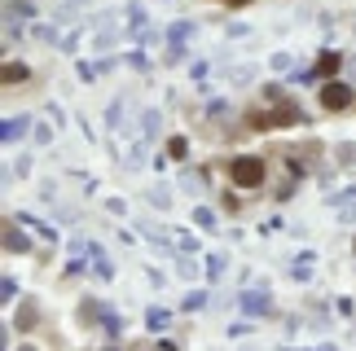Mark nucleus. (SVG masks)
<instances>
[{
	"label": "nucleus",
	"mask_w": 356,
	"mask_h": 351,
	"mask_svg": "<svg viewBox=\"0 0 356 351\" xmlns=\"http://www.w3.org/2000/svg\"><path fill=\"white\" fill-rule=\"evenodd\" d=\"M229 176H233V185H242V189H259L268 180V167H264V159H255V154H237L229 163Z\"/></svg>",
	"instance_id": "obj_1"
},
{
	"label": "nucleus",
	"mask_w": 356,
	"mask_h": 351,
	"mask_svg": "<svg viewBox=\"0 0 356 351\" xmlns=\"http://www.w3.org/2000/svg\"><path fill=\"white\" fill-rule=\"evenodd\" d=\"M322 106H326V110H348V106H352V88H348V83H326V88H322Z\"/></svg>",
	"instance_id": "obj_2"
},
{
	"label": "nucleus",
	"mask_w": 356,
	"mask_h": 351,
	"mask_svg": "<svg viewBox=\"0 0 356 351\" xmlns=\"http://www.w3.org/2000/svg\"><path fill=\"white\" fill-rule=\"evenodd\" d=\"M35 317H40L35 299H22V303H18V312H14V325H18V330H31V325H35Z\"/></svg>",
	"instance_id": "obj_3"
},
{
	"label": "nucleus",
	"mask_w": 356,
	"mask_h": 351,
	"mask_svg": "<svg viewBox=\"0 0 356 351\" xmlns=\"http://www.w3.org/2000/svg\"><path fill=\"white\" fill-rule=\"evenodd\" d=\"M5 250H14V255H22V250H27V237H22L14 224H5Z\"/></svg>",
	"instance_id": "obj_4"
},
{
	"label": "nucleus",
	"mask_w": 356,
	"mask_h": 351,
	"mask_svg": "<svg viewBox=\"0 0 356 351\" xmlns=\"http://www.w3.org/2000/svg\"><path fill=\"white\" fill-rule=\"evenodd\" d=\"M27 75H31V70L22 66V62H5V83H9V88H14V83H22Z\"/></svg>",
	"instance_id": "obj_5"
},
{
	"label": "nucleus",
	"mask_w": 356,
	"mask_h": 351,
	"mask_svg": "<svg viewBox=\"0 0 356 351\" xmlns=\"http://www.w3.org/2000/svg\"><path fill=\"white\" fill-rule=\"evenodd\" d=\"M168 321H172V317H168L163 308H150V312H146V325H150L154 334H159V330H168Z\"/></svg>",
	"instance_id": "obj_6"
},
{
	"label": "nucleus",
	"mask_w": 356,
	"mask_h": 351,
	"mask_svg": "<svg viewBox=\"0 0 356 351\" xmlns=\"http://www.w3.org/2000/svg\"><path fill=\"white\" fill-rule=\"evenodd\" d=\"M0 132H5V141H9V145H14L22 132H27V119H5V128H0Z\"/></svg>",
	"instance_id": "obj_7"
},
{
	"label": "nucleus",
	"mask_w": 356,
	"mask_h": 351,
	"mask_svg": "<svg viewBox=\"0 0 356 351\" xmlns=\"http://www.w3.org/2000/svg\"><path fill=\"white\" fill-rule=\"evenodd\" d=\"M343 66L339 53H322V62H317V75H335V70Z\"/></svg>",
	"instance_id": "obj_8"
},
{
	"label": "nucleus",
	"mask_w": 356,
	"mask_h": 351,
	"mask_svg": "<svg viewBox=\"0 0 356 351\" xmlns=\"http://www.w3.org/2000/svg\"><path fill=\"white\" fill-rule=\"evenodd\" d=\"M242 308L246 312H268V294H259V290L255 294H242Z\"/></svg>",
	"instance_id": "obj_9"
},
{
	"label": "nucleus",
	"mask_w": 356,
	"mask_h": 351,
	"mask_svg": "<svg viewBox=\"0 0 356 351\" xmlns=\"http://www.w3.org/2000/svg\"><path fill=\"white\" fill-rule=\"evenodd\" d=\"M146 198H150V202H154V207H159V211H163V207H168V202H172V189H163V185H154V189L146 193Z\"/></svg>",
	"instance_id": "obj_10"
},
{
	"label": "nucleus",
	"mask_w": 356,
	"mask_h": 351,
	"mask_svg": "<svg viewBox=\"0 0 356 351\" xmlns=\"http://www.w3.org/2000/svg\"><path fill=\"white\" fill-rule=\"evenodd\" d=\"M185 35H194V22H176V27L168 31V40L172 44H185Z\"/></svg>",
	"instance_id": "obj_11"
},
{
	"label": "nucleus",
	"mask_w": 356,
	"mask_h": 351,
	"mask_svg": "<svg viewBox=\"0 0 356 351\" xmlns=\"http://www.w3.org/2000/svg\"><path fill=\"white\" fill-rule=\"evenodd\" d=\"M14 14L31 18V14H35V5H31V0H9V18H14Z\"/></svg>",
	"instance_id": "obj_12"
},
{
	"label": "nucleus",
	"mask_w": 356,
	"mask_h": 351,
	"mask_svg": "<svg viewBox=\"0 0 356 351\" xmlns=\"http://www.w3.org/2000/svg\"><path fill=\"white\" fill-rule=\"evenodd\" d=\"M31 35H35L40 44H53V40H57V27H44V22H40V27H31Z\"/></svg>",
	"instance_id": "obj_13"
},
{
	"label": "nucleus",
	"mask_w": 356,
	"mask_h": 351,
	"mask_svg": "<svg viewBox=\"0 0 356 351\" xmlns=\"http://www.w3.org/2000/svg\"><path fill=\"white\" fill-rule=\"evenodd\" d=\"M168 154H172V159H185V154H189V141H185V137L168 141Z\"/></svg>",
	"instance_id": "obj_14"
},
{
	"label": "nucleus",
	"mask_w": 356,
	"mask_h": 351,
	"mask_svg": "<svg viewBox=\"0 0 356 351\" xmlns=\"http://www.w3.org/2000/svg\"><path fill=\"white\" fill-rule=\"evenodd\" d=\"M251 75H255V66H237L229 79H233V83H251Z\"/></svg>",
	"instance_id": "obj_15"
},
{
	"label": "nucleus",
	"mask_w": 356,
	"mask_h": 351,
	"mask_svg": "<svg viewBox=\"0 0 356 351\" xmlns=\"http://www.w3.org/2000/svg\"><path fill=\"white\" fill-rule=\"evenodd\" d=\"M194 220H198V224H203V228H216V215H211L207 207H198V211H194Z\"/></svg>",
	"instance_id": "obj_16"
},
{
	"label": "nucleus",
	"mask_w": 356,
	"mask_h": 351,
	"mask_svg": "<svg viewBox=\"0 0 356 351\" xmlns=\"http://www.w3.org/2000/svg\"><path fill=\"white\" fill-rule=\"evenodd\" d=\"M141 123H146V132H159V123H163V114H159V110H146V119H141Z\"/></svg>",
	"instance_id": "obj_17"
},
{
	"label": "nucleus",
	"mask_w": 356,
	"mask_h": 351,
	"mask_svg": "<svg viewBox=\"0 0 356 351\" xmlns=\"http://www.w3.org/2000/svg\"><path fill=\"white\" fill-rule=\"evenodd\" d=\"M14 290H18V281H14V277H5V281H0V299L9 303V299H14Z\"/></svg>",
	"instance_id": "obj_18"
},
{
	"label": "nucleus",
	"mask_w": 356,
	"mask_h": 351,
	"mask_svg": "<svg viewBox=\"0 0 356 351\" xmlns=\"http://www.w3.org/2000/svg\"><path fill=\"white\" fill-rule=\"evenodd\" d=\"M119 110H123V101H110V110H106V123L119 128Z\"/></svg>",
	"instance_id": "obj_19"
},
{
	"label": "nucleus",
	"mask_w": 356,
	"mask_h": 351,
	"mask_svg": "<svg viewBox=\"0 0 356 351\" xmlns=\"http://www.w3.org/2000/svg\"><path fill=\"white\" fill-rule=\"evenodd\" d=\"M273 70H290V53H273Z\"/></svg>",
	"instance_id": "obj_20"
},
{
	"label": "nucleus",
	"mask_w": 356,
	"mask_h": 351,
	"mask_svg": "<svg viewBox=\"0 0 356 351\" xmlns=\"http://www.w3.org/2000/svg\"><path fill=\"white\" fill-rule=\"evenodd\" d=\"M101 312H106L101 303H84V308H79V317H84V321H88V317H101Z\"/></svg>",
	"instance_id": "obj_21"
},
{
	"label": "nucleus",
	"mask_w": 356,
	"mask_h": 351,
	"mask_svg": "<svg viewBox=\"0 0 356 351\" xmlns=\"http://www.w3.org/2000/svg\"><path fill=\"white\" fill-rule=\"evenodd\" d=\"M203 303H207V294H203V290H198V294H189V299H185V308H189V312H194V308H203Z\"/></svg>",
	"instance_id": "obj_22"
},
{
	"label": "nucleus",
	"mask_w": 356,
	"mask_h": 351,
	"mask_svg": "<svg viewBox=\"0 0 356 351\" xmlns=\"http://www.w3.org/2000/svg\"><path fill=\"white\" fill-rule=\"evenodd\" d=\"M115 40H119V35H115V31H101V35H97V48H110Z\"/></svg>",
	"instance_id": "obj_23"
},
{
	"label": "nucleus",
	"mask_w": 356,
	"mask_h": 351,
	"mask_svg": "<svg viewBox=\"0 0 356 351\" xmlns=\"http://www.w3.org/2000/svg\"><path fill=\"white\" fill-rule=\"evenodd\" d=\"M348 70H352V79H356V57H352V62H348Z\"/></svg>",
	"instance_id": "obj_24"
},
{
	"label": "nucleus",
	"mask_w": 356,
	"mask_h": 351,
	"mask_svg": "<svg viewBox=\"0 0 356 351\" xmlns=\"http://www.w3.org/2000/svg\"><path fill=\"white\" fill-rule=\"evenodd\" d=\"M229 5H251V0H229Z\"/></svg>",
	"instance_id": "obj_25"
},
{
	"label": "nucleus",
	"mask_w": 356,
	"mask_h": 351,
	"mask_svg": "<svg viewBox=\"0 0 356 351\" xmlns=\"http://www.w3.org/2000/svg\"><path fill=\"white\" fill-rule=\"evenodd\" d=\"M317 351H335V347H317Z\"/></svg>",
	"instance_id": "obj_26"
},
{
	"label": "nucleus",
	"mask_w": 356,
	"mask_h": 351,
	"mask_svg": "<svg viewBox=\"0 0 356 351\" xmlns=\"http://www.w3.org/2000/svg\"><path fill=\"white\" fill-rule=\"evenodd\" d=\"M18 351H35V347H18Z\"/></svg>",
	"instance_id": "obj_27"
},
{
	"label": "nucleus",
	"mask_w": 356,
	"mask_h": 351,
	"mask_svg": "<svg viewBox=\"0 0 356 351\" xmlns=\"http://www.w3.org/2000/svg\"><path fill=\"white\" fill-rule=\"evenodd\" d=\"M106 351H115V347H106Z\"/></svg>",
	"instance_id": "obj_28"
}]
</instances>
